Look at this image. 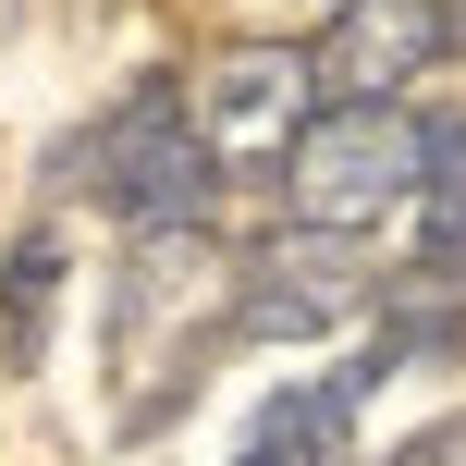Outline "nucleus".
Segmentation results:
<instances>
[{
  "instance_id": "1",
  "label": "nucleus",
  "mask_w": 466,
  "mask_h": 466,
  "mask_svg": "<svg viewBox=\"0 0 466 466\" xmlns=\"http://www.w3.org/2000/svg\"><path fill=\"white\" fill-rule=\"evenodd\" d=\"M430 136L442 123L393 111V98H331L319 136L282 160V221L295 233H380L405 197H430Z\"/></svg>"
},
{
  "instance_id": "2",
  "label": "nucleus",
  "mask_w": 466,
  "mask_h": 466,
  "mask_svg": "<svg viewBox=\"0 0 466 466\" xmlns=\"http://www.w3.org/2000/svg\"><path fill=\"white\" fill-rule=\"evenodd\" d=\"M86 160H98V197H111V221L123 233H197L209 221V185H221V147L197 136V111L172 86H136L111 123L86 136Z\"/></svg>"
},
{
  "instance_id": "3",
  "label": "nucleus",
  "mask_w": 466,
  "mask_h": 466,
  "mask_svg": "<svg viewBox=\"0 0 466 466\" xmlns=\"http://www.w3.org/2000/svg\"><path fill=\"white\" fill-rule=\"evenodd\" d=\"M319 49H221L209 74H197V136L221 147V172L233 160H295L307 136H319Z\"/></svg>"
},
{
  "instance_id": "4",
  "label": "nucleus",
  "mask_w": 466,
  "mask_h": 466,
  "mask_svg": "<svg viewBox=\"0 0 466 466\" xmlns=\"http://www.w3.org/2000/svg\"><path fill=\"white\" fill-rule=\"evenodd\" d=\"M356 295H369L356 233H282V246L246 258V282H233V331H246V344H319L331 319H356Z\"/></svg>"
},
{
  "instance_id": "5",
  "label": "nucleus",
  "mask_w": 466,
  "mask_h": 466,
  "mask_svg": "<svg viewBox=\"0 0 466 466\" xmlns=\"http://www.w3.org/2000/svg\"><path fill=\"white\" fill-rule=\"evenodd\" d=\"M454 49V0H344L319 37V86L331 98H393Z\"/></svg>"
},
{
  "instance_id": "6",
  "label": "nucleus",
  "mask_w": 466,
  "mask_h": 466,
  "mask_svg": "<svg viewBox=\"0 0 466 466\" xmlns=\"http://www.w3.org/2000/svg\"><path fill=\"white\" fill-rule=\"evenodd\" d=\"M344 418H356L344 380H295V393H270L246 418V454L233 466H344Z\"/></svg>"
},
{
  "instance_id": "7",
  "label": "nucleus",
  "mask_w": 466,
  "mask_h": 466,
  "mask_svg": "<svg viewBox=\"0 0 466 466\" xmlns=\"http://www.w3.org/2000/svg\"><path fill=\"white\" fill-rule=\"evenodd\" d=\"M49 295H62V233H25V246L0 258V356H13V369L49 356Z\"/></svg>"
},
{
  "instance_id": "8",
  "label": "nucleus",
  "mask_w": 466,
  "mask_h": 466,
  "mask_svg": "<svg viewBox=\"0 0 466 466\" xmlns=\"http://www.w3.org/2000/svg\"><path fill=\"white\" fill-rule=\"evenodd\" d=\"M393 466H466V418H442V430H418Z\"/></svg>"
}]
</instances>
